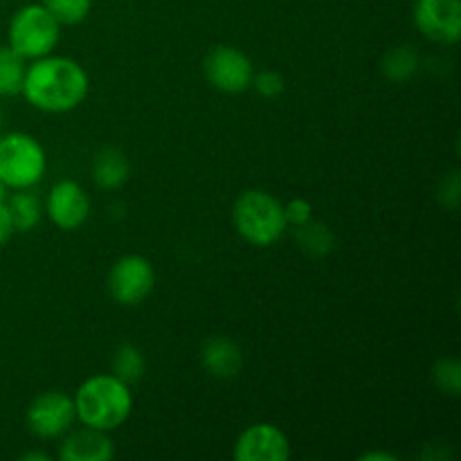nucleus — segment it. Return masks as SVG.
Listing matches in <instances>:
<instances>
[{
	"instance_id": "7ed1b4c3",
	"label": "nucleus",
	"mask_w": 461,
	"mask_h": 461,
	"mask_svg": "<svg viewBox=\"0 0 461 461\" xmlns=\"http://www.w3.org/2000/svg\"><path fill=\"white\" fill-rule=\"evenodd\" d=\"M234 225H237V232L257 248H268L277 243L288 228L282 203L273 194L261 192V189H250L237 198Z\"/></svg>"
},
{
	"instance_id": "412c9836",
	"label": "nucleus",
	"mask_w": 461,
	"mask_h": 461,
	"mask_svg": "<svg viewBox=\"0 0 461 461\" xmlns=\"http://www.w3.org/2000/svg\"><path fill=\"white\" fill-rule=\"evenodd\" d=\"M432 378L435 385L439 387L444 394L459 396L461 394V365L455 358H441L432 369Z\"/></svg>"
},
{
	"instance_id": "5701e85b",
	"label": "nucleus",
	"mask_w": 461,
	"mask_h": 461,
	"mask_svg": "<svg viewBox=\"0 0 461 461\" xmlns=\"http://www.w3.org/2000/svg\"><path fill=\"white\" fill-rule=\"evenodd\" d=\"M284 219H286V225L300 228L313 219V205L306 198H293L284 205Z\"/></svg>"
},
{
	"instance_id": "9b49d317",
	"label": "nucleus",
	"mask_w": 461,
	"mask_h": 461,
	"mask_svg": "<svg viewBox=\"0 0 461 461\" xmlns=\"http://www.w3.org/2000/svg\"><path fill=\"white\" fill-rule=\"evenodd\" d=\"M48 216L57 228L72 232L90 216V198L75 180H61L50 189Z\"/></svg>"
},
{
	"instance_id": "b1692460",
	"label": "nucleus",
	"mask_w": 461,
	"mask_h": 461,
	"mask_svg": "<svg viewBox=\"0 0 461 461\" xmlns=\"http://www.w3.org/2000/svg\"><path fill=\"white\" fill-rule=\"evenodd\" d=\"M441 203H446L448 207H457L459 203V176L457 171H453V176H450L448 180H444V187H441Z\"/></svg>"
},
{
	"instance_id": "cd10ccee",
	"label": "nucleus",
	"mask_w": 461,
	"mask_h": 461,
	"mask_svg": "<svg viewBox=\"0 0 461 461\" xmlns=\"http://www.w3.org/2000/svg\"><path fill=\"white\" fill-rule=\"evenodd\" d=\"M5 201H7V187L0 183V203H5Z\"/></svg>"
},
{
	"instance_id": "6ab92c4d",
	"label": "nucleus",
	"mask_w": 461,
	"mask_h": 461,
	"mask_svg": "<svg viewBox=\"0 0 461 461\" xmlns=\"http://www.w3.org/2000/svg\"><path fill=\"white\" fill-rule=\"evenodd\" d=\"M297 230V243L302 246V250L309 252L311 257H324L331 252L333 248V234L331 230L324 223L311 219L309 223L300 225Z\"/></svg>"
},
{
	"instance_id": "a878e982",
	"label": "nucleus",
	"mask_w": 461,
	"mask_h": 461,
	"mask_svg": "<svg viewBox=\"0 0 461 461\" xmlns=\"http://www.w3.org/2000/svg\"><path fill=\"white\" fill-rule=\"evenodd\" d=\"M360 461H396V455L390 453H367L360 457Z\"/></svg>"
},
{
	"instance_id": "1a4fd4ad",
	"label": "nucleus",
	"mask_w": 461,
	"mask_h": 461,
	"mask_svg": "<svg viewBox=\"0 0 461 461\" xmlns=\"http://www.w3.org/2000/svg\"><path fill=\"white\" fill-rule=\"evenodd\" d=\"M414 25L426 39L441 45H455L461 39L459 0H417Z\"/></svg>"
},
{
	"instance_id": "f03ea898",
	"label": "nucleus",
	"mask_w": 461,
	"mask_h": 461,
	"mask_svg": "<svg viewBox=\"0 0 461 461\" xmlns=\"http://www.w3.org/2000/svg\"><path fill=\"white\" fill-rule=\"evenodd\" d=\"M75 412L84 426L111 432L120 428L133 410L131 387L115 374H99L81 383L75 394Z\"/></svg>"
},
{
	"instance_id": "dca6fc26",
	"label": "nucleus",
	"mask_w": 461,
	"mask_h": 461,
	"mask_svg": "<svg viewBox=\"0 0 461 461\" xmlns=\"http://www.w3.org/2000/svg\"><path fill=\"white\" fill-rule=\"evenodd\" d=\"M25 70V59L9 45H0V97L21 95Z\"/></svg>"
},
{
	"instance_id": "393cba45",
	"label": "nucleus",
	"mask_w": 461,
	"mask_h": 461,
	"mask_svg": "<svg viewBox=\"0 0 461 461\" xmlns=\"http://www.w3.org/2000/svg\"><path fill=\"white\" fill-rule=\"evenodd\" d=\"M14 223H12V216H9V210L5 203H0V248L5 246V243L9 241V239L14 237Z\"/></svg>"
},
{
	"instance_id": "4468645a",
	"label": "nucleus",
	"mask_w": 461,
	"mask_h": 461,
	"mask_svg": "<svg viewBox=\"0 0 461 461\" xmlns=\"http://www.w3.org/2000/svg\"><path fill=\"white\" fill-rule=\"evenodd\" d=\"M93 174L95 185L99 189H106V192H113V189H120L122 185L129 180L131 167L129 160H126L124 153L115 147H106L102 151L95 153L93 158Z\"/></svg>"
},
{
	"instance_id": "f3484780",
	"label": "nucleus",
	"mask_w": 461,
	"mask_h": 461,
	"mask_svg": "<svg viewBox=\"0 0 461 461\" xmlns=\"http://www.w3.org/2000/svg\"><path fill=\"white\" fill-rule=\"evenodd\" d=\"M383 75L390 81H396V84H405V81L412 79L419 70V54L414 52L412 48H405V45H399V48L385 52L381 61Z\"/></svg>"
},
{
	"instance_id": "a211bd4d",
	"label": "nucleus",
	"mask_w": 461,
	"mask_h": 461,
	"mask_svg": "<svg viewBox=\"0 0 461 461\" xmlns=\"http://www.w3.org/2000/svg\"><path fill=\"white\" fill-rule=\"evenodd\" d=\"M111 365H113V374H115L120 381H124L126 385L138 383L140 378L144 376V369H147L142 351L133 345H122L120 349L115 351V356H113Z\"/></svg>"
},
{
	"instance_id": "6e6552de",
	"label": "nucleus",
	"mask_w": 461,
	"mask_h": 461,
	"mask_svg": "<svg viewBox=\"0 0 461 461\" xmlns=\"http://www.w3.org/2000/svg\"><path fill=\"white\" fill-rule=\"evenodd\" d=\"M75 401L63 392H45L27 408V428L39 439H59L75 423Z\"/></svg>"
},
{
	"instance_id": "f8f14e48",
	"label": "nucleus",
	"mask_w": 461,
	"mask_h": 461,
	"mask_svg": "<svg viewBox=\"0 0 461 461\" xmlns=\"http://www.w3.org/2000/svg\"><path fill=\"white\" fill-rule=\"evenodd\" d=\"M115 455L111 437L104 430L84 426V430L70 432L59 446L61 461H111Z\"/></svg>"
},
{
	"instance_id": "f257e3e1",
	"label": "nucleus",
	"mask_w": 461,
	"mask_h": 461,
	"mask_svg": "<svg viewBox=\"0 0 461 461\" xmlns=\"http://www.w3.org/2000/svg\"><path fill=\"white\" fill-rule=\"evenodd\" d=\"M88 72L68 57H41L27 66L23 90L27 102L45 113L75 111L88 97Z\"/></svg>"
},
{
	"instance_id": "aec40b11",
	"label": "nucleus",
	"mask_w": 461,
	"mask_h": 461,
	"mask_svg": "<svg viewBox=\"0 0 461 461\" xmlns=\"http://www.w3.org/2000/svg\"><path fill=\"white\" fill-rule=\"evenodd\" d=\"M43 5L61 25H77L93 9V0H43Z\"/></svg>"
},
{
	"instance_id": "423d86ee",
	"label": "nucleus",
	"mask_w": 461,
	"mask_h": 461,
	"mask_svg": "<svg viewBox=\"0 0 461 461\" xmlns=\"http://www.w3.org/2000/svg\"><path fill=\"white\" fill-rule=\"evenodd\" d=\"M156 286V270L142 255H126L113 264L108 275L111 297L122 306H135L147 300Z\"/></svg>"
},
{
	"instance_id": "bb28decb",
	"label": "nucleus",
	"mask_w": 461,
	"mask_h": 461,
	"mask_svg": "<svg viewBox=\"0 0 461 461\" xmlns=\"http://www.w3.org/2000/svg\"><path fill=\"white\" fill-rule=\"evenodd\" d=\"M23 461H50V455L45 453H27L21 457Z\"/></svg>"
},
{
	"instance_id": "c85d7f7f",
	"label": "nucleus",
	"mask_w": 461,
	"mask_h": 461,
	"mask_svg": "<svg viewBox=\"0 0 461 461\" xmlns=\"http://www.w3.org/2000/svg\"><path fill=\"white\" fill-rule=\"evenodd\" d=\"M0 124H3V111H0Z\"/></svg>"
},
{
	"instance_id": "2eb2a0df",
	"label": "nucleus",
	"mask_w": 461,
	"mask_h": 461,
	"mask_svg": "<svg viewBox=\"0 0 461 461\" xmlns=\"http://www.w3.org/2000/svg\"><path fill=\"white\" fill-rule=\"evenodd\" d=\"M5 205H7L16 232H30V230H34L41 223L43 207H41L36 194H32L30 189H16L12 198L5 201Z\"/></svg>"
},
{
	"instance_id": "9d476101",
	"label": "nucleus",
	"mask_w": 461,
	"mask_h": 461,
	"mask_svg": "<svg viewBox=\"0 0 461 461\" xmlns=\"http://www.w3.org/2000/svg\"><path fill=\"white\" fill-rule=\"evenodd\" d=\"M291 457L288 437L273 423H257L243 430L234 444L237 461H286Z\"/></svg>"
},
{
	"instance_id": "20e7f679",
	"label": "nucleus",
	"mask_w": 461,
	"mask_h": 461,
	"mask_svg": "<svg viewBox=\"0 0 461 461\" xmlns=\"http://www.w3.org/2000/svg\"><path fill=\"white\" fill-rule=\"evenodd\" d=\"M48 156L27 133H7L0 138V183L7 189H32L43 180Z\"/></svg>"
},
{
	"instance_id": "0eeeda50",
	"label": "nucleus",
	"mask_w": 461,
	"mask_h": 461,
	"mask_svg": "<svg viewBox=\"0 0 461 461\" xmlns=\"http://www.w3.org/2000/svg\"><path fill=\"white\" fill-rule=\"evenodd\" d=\"M203 70L216 90L228 95L246 93L255 77L250 59L241 50L230 48V45H216L203 61Z\"/></svg>"
},
{
	"instance_id": "4be33fe9",
	"label": "nucleus",
	"mask_w": 461,
	"mask_h": 461,
	"mask_svg": "<svg viewBox=\"0 0 461 461\" xmlns=\"http://www.w3.org/2000/svg\"><path fill=\"white\" fill-rule=\"evenodd\" d=\"M261 97L266 99H275L284 93V77L275 70H264V72H257L252 77V86Z\"/></svg>"
},
{
	"instance_id": "39448f33",
	"label": "nucleus",
	"mask_w": 461,
	"mask_h": 461,
	"mask_svg": "<svg viewBox=\"0 0 461 461\" xmlns=\"http://www.w3.org/2000/svg\"><path fill=\"white\" fill-rule=\"evenodd\" d=\"M9 48L23 59H41L52 54L61 36V23L48 12L43 3L25 5L9 21Z\"/></svg>"
},
{
	"instance_id": "ddd939ff",
	"label": "nucleus",
	"mask_w": 461,
	"mask_h": 461,
	"mask_svg": "<svg viewBox=\"0 0 461 461\" xmlns=\"http://www.w3.org/2000/svg\"><path fill=\"white\" fill-rule=\"evenodd\" d=\"M201 365L210 376L234 378L243 367V354L239 345L230 338H210L201 349Z\"/></svg>"
}]
</instances>
